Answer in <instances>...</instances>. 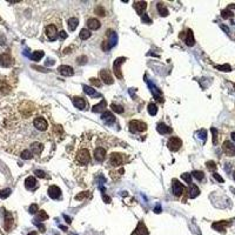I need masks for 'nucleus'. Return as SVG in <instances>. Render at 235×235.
Masks as SVG:
<instances>
[{"label": "nucleus", "mask_w": 235, "mask_h": 235, "mask_svg": "<svg viewBox=\"0 0 235 235\" xmlns=\"http://www.w3.org/2000/svg\"><path fill=\"white\" fill-rule=\"evenodd\" d=\"M206 167L208 168L209 170H215L216 169V165H215L214 161H208V162H206Z\"/></svg>", "instance_id": "37998d69"}, {"label": "nucleus", "mask_w": 235, "mask_h": 235, "mask_svg": "<svg viewBox=\"0 0 235 235\" xmlns=\"http://www.w3.org/2000/svg\"><path fill=\"white\" fill-rule=\"evenodd\" d=\"M59 72H60V74L64 75V76H71V75L74 74L73 68L71 67V66H66V65L60 66V67H59Z\"/></svg>", "instance_id": "aec40b11"}, {"label": "nucleus", "mask_w": 235, "mask_h": 235, "mask_svg": "<svg viewBox=\"0 0 235 235\" xmlns=\"http://www.w3.org/2000/svg\"><path fill=\"white\" fill-rule=\"evenodd\" d=\"M108 160H109V164L112 166L116 167V166H119V165H121V164L125 162V156L122 154H120V153H112L109 155V159Z\"/></svg>", "instance_id": "20e7f679"}, {"label": "nucleus", "mask_w": 235, "mask_h": 235, "mask_svg": "<svg viewBox=\"0 0 235 235\" xmlns=\"http://www.w3.org/2000/svg\"><path fill=\"white\" fill-rule=\"evenodd\" d=\"M73 103H74V106L76 107V108H79V109H84L85 107H86V100L84 99V98H80V97H74L73 98Z\"/></svg>", "instance_id": "6ab92c4d"}, {"label": "nucleus", "mask_w": 235, "mask_h": 235, "mask_svg": "<svg viewBox=\"0 0 235 235\" xmlns=\"http://www.w3.org/2000/svg\"><path fill=\"white\" fill-rule=\"evenodd\" d=\"M84 92L86 93V94H88V95H92V97H98V93L92 88V87H88V86H84Z\"/></svg>", "instance_id": "72a5a7b5"}, {"label": "nucleus", "mask_w": 235, "mask_h": 235, "mask_svg": "<svg viewBox=\"0 0 235 235\" xmlns=\"http://www.w3.org/2000/svg\"><path fill=\"white\" fill-rule=\"evenodd\" d=\"M95 13H97L99 17H105V15H106V11H105V8L101 7V6H99V7L95 8Z\"/></svg>", "instance_id": "a19ab883"}, {"label": "nucleus", "mask_w": 235, "mask_h": 235, "mask_svg": "<svg viewBox=\"0 0 235 235\" xmlns=\"http://www.w3.org/2000/svg\"><path fill=\"white\" fill-rule=\"evenodd\" d=\"M64 216H65V219H66V221H67L68 223H69V222H71V220H69V218H68L67 215H64Z\"/></svg>", "instance_id": "13d9d810"}, {"label": "nucleus", "mask_w": 235, "mask_h": 235, "mask_svg": "<svg viewBox=\"0 0 235 235\" xmlns=\"http://www.w3.org/2000/svg\"><path fill=\"white\" fill-rule=\"evenodd\" d=\"M231 8H234L235 9V4H232V5H229V6H228V9H231Z\"/></svg>", "instance_id": "6e6d98bb"}, {"label": "nucleus", "mask_w": 235, "mask_h": 235, "mask_svg": "<svg viewBox=\"0 0 235 235\" xmlns=\"http://www.w3.org/2000/svg\"><path fill=\"white\" fill-rule=\"evenodd\" d=\"M99 75H100L101 80H102L106 85H112V84L114 82V80H113V76H112L111 72H109V71H107V69H102V71H100Z\"/></svg>", "instance_id": "0eeeda50"}, {"label": "nucleus", "mask_w": 235, "mask_h": 235, "mask_svg": "<svg viewBox=\"0 0 235 235\" xmlns=\"http://www.w3.org/2000/svg\"><path fill=\"white\" fill-rule=\"evenodd\" d=\"M222 28H223V31H225V32H227V33H228V28H227V26H222Z\"/></svg>", "instance_id": "4d7b16f0"}, {"label": "nucleus", "mask_w": 235, "mask_h": 235, "mask_svg": "<svg viewBox=\"0 0 235 235\" xmlns=\"http://www.w3.org/2000/svg\"><path fill=\"white\" fill-rule=\"evenodd\" d=\"M185 41H186V44H187L188 46H193V45L195 44L194 34H193V31H192V30H188V31H187V36H186Z\"/></svg>", "instance_id": "a878e982"}, {"label": "nucleus", "mask_w": 235, "mask_h": 235, "mask_svg": "<svg viewBox=\"0 0 235 235\" xmlns=\"http://www.w3.org/2000/svg\"><path fill=\"white\" fill-rule=\"evenodd\" d=\"M222 149L228 156H235V145L231 141H225L222 145Z\"/></svg>", "instance_id": "6e6552de"}, {"label": "nucleus", "mask_w": 235, "mask_h": 235, "mask_svg": "<svg viewBox=\"0 0 235 235\" xmlns=\"http://www.w3.org/2000/svg\"><path fill=\"white\" fill-rule=\"evenodd\" d=\"M221 17L223 19H229L233 17V14H232L231 9H223V11H221Z\"/></svg>", "instance_id": "4c0bfd02"}, {"label": "nucleus", "mask_w": 235, "mask_h": 235, "mask_svg": "<svg viewBox=\"0 0 235 235\" xmlns=\"http://www.w3.org/2000/svg\"><path fill=\"white\" fill-rule=\"evenodd\" d=\"M35 175H36L38 178H40V179H42V178H45V176H46V174H45L44 172L39 170V169H36V170H35Z\"/></svg>", "instance_id": "de8ad7c7"}, {"label": "nucleus", "mask_w": 235, "mask_h": 235, "mask_svg": "<svg viewBox=\"0 0 235 235\" xmlns=\"http://www.w3.org/2000/svg\"><path fill=\"white\" fill-rule=\"evenodd\" d=\"M167 146L172 152H176V151H178V149H180V147L182 146V141H181V139H180V138H178V136H173V138H170V139L168 140Z\"/></svg>", "instance_id": "39448f33"}, {"label": "nucleus", "mask_w": 235, "mask_h": 235, "mask_svg": "<svg viewBox=\"0 0 235 235\" xmlns=\"http://www.w3.org/2000/svg\"><path fill=\"white\" fill-rule=\"evenodd\" d=\"M212 133H213V135H214L213 143H214V145H216V143H218V139H216V136H218V131H216V128H212Z\"/></svg>", "instance_id": "49530a36"}, {"label": "nucleus", "mask_w": 235, "mask_h": 235, "mask_svg": "<svg viewBox=\"0 0 235 235\" xmlns=\"http://www.w3.org/2000/svg\"><path fill=\"white\" fill-rule=\"evenodd\" d=\"M130 131L132 133H140V132H145L147 130V125L143 121H139V120H132L128 125Z\"/></svg>", "instance_id": "f03ea898"}, {"label": "nucleus", "mask_w": 235, "mask_h": 235, "mask_svg": "<svg viewBox=\"0 0 235 235\" xmlns=\"http://www.w3.org/2000/svg\"><path fill=\"white\" fill-rule=\"evenodd\" d=\"M48 195L52 199H59L60 195H61V191L58 186H51L48 188Z\"/></svg>", "instance_id": "4468645a"}, {"label": "nucleus", "mask_w": 235, "mask_h": 235, "mask_svg": "<svg viewBox=\"0 0 235 235\" xmlns=\"http://www.w3.org/2000/svg\"><path fill=\"white\" fill-rule=\"evenodd\" d=\"M233 178L235 179V172H234V174H233Z\"/></svg>", "instance_id": "680f3d73"}, {"label": "nucleus", "mask_w": 235, "mask_h": 235, "mask_svg": "<svg viewBox=\"0 0 235 235\" xmlns=\"http://www.w3.org/2000/svg\"><path fill=\"white\" fill-rule=\"evenodd\" d=\"M134 8L136 11V13L139 15H142L145 12H146V8H147V2L146 1H136L134 2Z\"/></svg>", "instance_id": "ddd939ff"}, {"label": "nucleus", "mask_w": 235, "mask_h": 235, "mask_svg": "<svg viewBox=\"0 0 235 235\" xmlns=\"http://www.w3.org/2000/svg\"><path fill=\"white\" fill-rule=\"evenodd\" d=\"M87 27L89 28V30H99V27H100V21L98 20V19H95V18H89L88 20H87Z\"/></svg>", "instance_id": "a211bd4d"}, {"label": "nucleus", "mask_w": 235, "mask_h": 235, "mask_svg": "<svg viewBox=\"0 0 235 235\" xmlns=\"http://www.w3.org/2000/svg\"><path fill=\"white\" fill-rule=\"evenodd\" d=\"M232 139H233V141H235V133H232Z\"/></svg>", "instance_id": "052dcab7"}, {"label": "nucleus", "mask_w": 235, "mask_h": 235, "mask_svg": "<svg viewBox=\"0 0 235 235\" xmlns=\"http://www.w3.org/2000/svg\"><path fill=\"white\" fill-rule=\"evenodd\" d=\"M75 161L80 165V166H86L89 161H91V152L88 148L82 147L76 152L75 155Z\"/></svg>", "instance_id": "f257e3e1"}, {"label": "nucleus", "mask_w": 235, "mask_h": 235, "mask_svg": "<svg viewBox=\"0 0 235 235\" xmlns=\"http://www.w3.org/2000/svg\"><path fill=\"white\" fill-rule=\"evenodd\" d=\"M11 86L5 81V80H0V93L1 94H7L11 92Z\"/></svg>", "instance_id": "5701e85b"}, {"label": "nucleus", "mask_w": 235, "mask_h": 235, "mask_svg": "<svg viewBox=\"0 0 235 235\" xmlns=\"http://www.w3.org/2000/svg\"><path fill=\"white\" fill-rule=\"evenodd\" d=\"M199 194H200V189L195 185H191V187H189V195H191V198H196Z\"/></svg>", "instance_id": "cd10ccee"}, {"label": "nucleus", "mask_w": 235, "mask_h": 235, "mask_svg": "<svg viewBox=\"0 0 235 235\" xmlns=\"http://www.w3.org/2000/svg\"><path fill=\"white\" fill-rule=\"evenodd\" d=\"M78 24H79V20L76 18H71L68 20V27L71 31H74L76 27H78Z\"/></svg>", "instance_id": "c756f323"}, {"label": "nucleus", "mask_w": 235, "mask_h": 235, "mask_svg": "<svg viewBox=\"0 0 235 235\" xmlns=\"http://www.w3.org/2000/svg\"><path fill=\"white\" fill-rule=\"evenodd\" d=\"M20 156H21L24 160H30V159L33 158V152L30 151V149H24V151H21Z\"/></svg>", "instance_id": "bb28decb"}, {"label": "nucleus", "mask_w": 235, "mask_h": 235, "mask_svg": "<svg viewBox=\"0 0 235 235\" xmlns=\"http://www.w3.org/2000/svg\"><path fill=\"white\" fill-rule=\"evenodd\" d=\"M218 69L220 71H223V72H231L232 71V67L229 65H222V66H216Z\"/></svg>", "instance_id": "c03bdc74"}, {"label": "nucleus", "mask_w": 235, "mask_h": 235, "mask_svg": "<svg viewBox=\"0 0 235 235\" xmlns=\"http://www.w3.org/2000/svg\"><path fill=\"white\" fill-rule=\"evenodd\" d=\"M154 212H156V213H160V212H161V208L158 206V208H156V209H154Z\"/></svg>", "instance_id": "5fc2aeb1"}, {"label": "nucleus", "mask_w": 235, "mask_h": 235, "mask_svg": "<svg viewBox=\"0 0 235 235\" xmlns=\"http://www.w3.org/2000/svg\"><path fill=\"white\" fill-rule=\"evenodd\" d=\"M33 126L38 130V131L44 132V131H47V128H48V122H47V120H46L45 118H42V116H35L33 119Z\"/></svg>", "instance_id": "7ed1b4c3"}, {"label": "nucleus", "mask_w": 235, "mask_h": 235, "mask_svg": "<svg viewBox=\"0 0 235 235\" xmlns=\"http://www.w3.org/2000/svg\"><path fill=\"white\" fill-rule=\"evenodd\" d=\"M226 225H228L227 222H215V223H213V228L214 229H216V231H219V232H225V227H226Z\"/></svg>", "instance_id": "7c9ffc66"}, {"label": "nucleus", "mask_w": 235, "mask_h": 235, "mask_svg": "<svg viewBox=\"0 0 235 235\" xmlns=\"http://www.w3.org/2000/svg\"><path fill=\"white\" fill-rule=\"evenodd\" d=\"M234 87H235V85H234Z\"/></svg>", "instance_id": "e2e57ef3"}, {"label": "nucleus", "mask_w": 235, "mask_h": 235, "mask_svg": "<svg viewBox=\"0 0 235 235\" xmlns=\"http://www.w3.org/2000/svg\"><path fill=\"white\" fill-rule=\"evenodd\" d=\"M172 185H173V194H174L175 196H180V195L182 194V192L185 191L183 185H182L179 180H176V179L173 180Z\"/></svg>", "instance_id": "423d86ee"}, {"label": "nucleus", "mask_w": 235, "mask_h": 235, "mask_svg": "<svg viewBox=\"0 0 235 235\" xmlns=\"http://www.w3.org/2000/svg\"><path fill=\"white\" fill-rule=\"evenodd\" d=\"M45 33H46L47 38L49 40H55L57 36H58V30H57V27L54 25H48L46 27V30H45Z\"/></svg>", "instance_id": "1a4fd4ad"}, {"label": "nucleus", "mask_w": 235, "mask_h": 235, "mask_svg": "<svg viewBox=\"0 0 235 235\" xmlns=\"http://www.w3.org/2000/svg\"><path fill=\"white\" fill-rule=\"evenodd\" d=\"M36 186H38L36 179L33 178V176H28V178L25 180V187H26L28 191H33V189H35Z\"/></svg>", "instance_id": "f3484780"}, {"label": "nucleus", "mask_w": 235, "mask_h": 235, "mask_svg": "<svg viewBox=\"0 0 235 235\" xmlns=\"http://www.w3.org/2000/svg\"><path fill=\"white\" fill-rule=\"evenodd\" d=\"M38 206L36 204H31V207H30V213L31 214H34V213H36L38 212Z\"/></svg>", "instance_id": "09e8293b"}, {"label": "nucleus", "mask_w": 235, "mask_h": 235, "mask_svg": "<svg viewBox=\"0 0 235 235\" xmlns=\"http://www.w3.org/2000/svg\"><path fill=\"white\" fill-rule=\"evenodd\" d=\"M12 63H13V60L9 54H6V53L0 54V66L1 67H9L12 65Z\"/></svg>", "instance_id": "9d476101"}, {"label": "nucleus", "mask_w": 235, "mask_h": 235, "mask_svg": "<svg viewBox=\"0 0 235 235\" xmlns=\"http://www.w3.org/2000/svg\"><path fill=\"white\" fill-rule=\"evenodd\" d=\"M31 149L33 151V153H35V154H40L42 152V149H44V146H42L41 142L35 141L33 143H31Z\"/></svg>", "instance_id": "b1692460"}, {"label": "nucleus", "mask_w": 235, "mask_h": 235, "mask_svg": "<svg viewBox=\"0 0 235 235\" xmlns=\"http://www.w3.org/2000/svg\"><path fill=\"white\" fill-rule=\"evenodd\" d=\"M214 179H215L216 181H219V182H223V179H222L218 173H214Z\"/></svg>", "instance_id": "8fccbe9b"}, {"label": "nucleus", "mask_w": 235, "mask_h": 235, "mask_svg": "<svg viewBox=\"0 0 235 235\" xmlns=\"http://www.w3.org/2000/svg\"><path fill=\"white\" fill-rule=\"evenodd\" d=\"M106 106H107L106 101L102 100L100 103L95 105V106L92 108V112H93V113H103V112H105V109H106Z\"/></svg>", "instance_id": "4be33fe9"}, {"label": "nucleus", "mask_w": 235, "mask_h": 235, "mask_svg": "<svg viewBox=\"0 0 235 235\" xmlns=\"http://www.w3.org/2000/svg\"><path fill=\"white\" fill-rule=\"evenodd\" d=\"M111 108H112V111H114L115 113H124V108H122V106H120V105L112 103V105H111Z\"/></svg>", "instance_id": "e433bc0d"}, {"label": "nucleus", "mask_w": 235, "mask_h": 235, "mask_svg": "<svg viewBox=\"0 0 235 235\" xmlns=\"http://www.w3.org/2000/svg\"><path fill=\"white\" fill-rule=\"evenodd\" d=\"M92 196V194L89 193V192H82V193H79L76 196H75V199L76 200H84L85 198H91Z\"/></svg>", "instance_id": "c9c22d12"}, {"label": "nucleus", "mask_w": 235, "mask_h": 235, "mask_svg": "<svg viewBox=\"0 0 235 235\" xmlns=\"http://www.w3.org/2000/svg\"><path fill=\"white\" fill-rule=\"evenodd\" d=\"M193 176L196 179V180H199V181H202L203 180V178H204V174L200 172V170H194L193 172Z\"/></svg>", "instance_id": "58836bf2"}, {"label": "nucleus", "mask_w": 235, "mask_h": 235, "mask_svg": "<svg viewBox=\"0 0 235 235\" xmlns=\"http://www.w3.org/2000/svg\"><path fill=\"white\" fill-rule=\"evenodd\" d=\"M202 133H200V136H203V139H206V133H204V132H206V131H201Z\"/></svg>", "instance_id": "864d4df0"}, {"label": "nucleus", "mask_w": 235, "mask_h": 235, "mask_svg": "<svg viewBox=\"0 0 235 235\" xmlns=\"http://www.w3.org/2000/svg\"><path fill=\"white\" fill-rule=\"evenodd\" d=\"M28 235H36V232H31V233H28Z\"/></svg>", "instance_id": "bf43d9fd"}, {"label": "nucleus", "mask_w": 235, "mask_h": 235, "mask_svg": "<svg viewBox=\"0 0 235 235\" xmlns=\"http://www.w3.org/2000/svg\"><path fill=\"white\" fill-rule=\"evenodd\" d=\"M106 154H107V152H106V149L103 147H98L94 151V158L98 161H103L106 159Z\"/></svg>", "instance_id": "dca6fc26"}, {"label": "nucleus", "mask_w": 235, "mask_h": 235, "mask_svg": "<svg viewBox=\"0 0 235 235\" xmlns=\"http://www.w3.org/2000/svg\"><path fill=\"white\" fill-rule=\"evenodd\" d=\"M132 235H149V232L147 229V227L145 226L143 222H139L135 231L132 233Z\"/></svg>", "instance_id": "9b49d317"}, {"label": "nucleus", "mask_w": 235, "mask_h": 235, "mask_svg": "<svg viewBox=\"0 0 235 235\" xmlns=\"http://www.w3.org/2000/svg\"><path fill=\"white\" fill-rule=\"evenodd\" d=\"M44 57V52L42 51H36V52H33V54H32V59H33L34 61H39L41 58Z\"/></svg>", "instance_id": "f704fd0d"}, {"label": "nucleus", "mask_w": 235, "mask_h": 235, "mask_svg": "<svg viewBox=\"0 0 235 235\" xmlns=\"http://www.w3.org/2000/svg\"><path fill=\"white\" fill-rule=\"evenodd\" d=\"M59 35H60V38H61V39H66V36H67V34H66V32H65V31H61Z\"/></svg>", "instance_id": "603ef678"}, {"label": "nucleus", "mask_w": 235, "mask_h": 235, "mask_svg": "<svg viewBox=\"0 0 235 235\" xmlns=\"http://www.w3.org/2000/svg\"><path fill=\"white\" fill-rule=\"evenodd\" d=\"M182 179H183L187 183L192 185V175H191L189 173H185V174H182Z\"/></svg>", "instance_id": "79ce46f5"}, {"label": "nucleus", "mask_w": 235, "mask_h": 235, "mask_svg": "<svg viewBox=\"0 0 235 235\" xmlns=\"http://www.w3.org/2000/svg\"><path fill=\"white\" fill-rule=\"evenodd\" d=\"M13 225H14V219H13L12 214L8 213V212H6L5 213V226H4L5 229L6 231H9L13 227Z\"/></svg>", "instance_id": "2eb2a0df"}, {"label": "nucleus", "mask_w": 235, "mask_h": 235, "mask_svg": "<svg viewBox=\"0 0 235 235\" xmlns=\"http://www.w3.org/2000/svg\"><path fill=\"white\" fill-rule=\"evenodd\" d=\"M101 119L103 120V121H106L107 124H113V122H115V116L111 113V112H103L102 113V115H101Z\"/></svg>", "instance_id": "412c9836"}, {"label": "nucleus", "mask_w": 235, "mask_h": 235, "mask_svg": "<svg viewBox=\"0 0 235 235\" xmlns=\"http://www.w3.org/2000/svg\"><path fill=\"white\" fill-rule=\"evenodd\" d=\"M126 60V58H118L115 61H114V73H115V75L119 78V79H121L122 78V73H121V69H120V65H121V63H124Z\"/></svg>", "instance_id": "f8f14e48"}, {"label": "nucleus", "mask_w": 235, "mask_h": 235, "mask_svg": "<svg viewBox=\"0 0 235 235\" xmlns=\"http://www.w3.org/2000/svg\"><path fill=\"white\" fill-rule=\"evenodd\" d=\"M38 219H39L40 221H44V220H47V219H48V215H47V213H46L45 210H40V212L38 213Z\"/></svg>", "instance_id": "ea45409f"}, {"label": "nucleus", "mask_w": 235, "mask_h": 235, "mask_svg": "<svg viewBox=\"0 0 235 235\" xmlns=\"http://www.w3.org/2000/svg\"><path fill=\"white\" fill-rule=\"evenodd\" d=\"M9 194H11V191H9V189H7L6 192H5V191H0V198H1V199H6Z\"/></svg>", "instance_id": "a18cd8bd"}, {"label": "nucleus", "mask_w": 235, "mask_h": 235, "mask_svg": "<svg viewBox=\"0 0 235 235\" xmlns=\"http://www.w3.org/2000/svg\"><path fill=\"white\" fill-rule=\"evenodd\" d=\"M148 113L151 114V115H155L156 113H158V107H156V105L155 103H153V102H151V103H148Z\"/></svg>", "instance_id": "473e14b6"}, {"label": "nucleus", "mask_w": 235, "mask_h": 235, "mask_svg": "<svg viewBox=\"0 0 235 235\" xmlns=\"http://www.w3.org/2000/svg\"><path fill=\"white\" fill-rule=\"evenodd\" d=\"M158 11H159V14L161 15V17H167L168 15V9L166 6H164V4H161V2H159L158 4Z\"/></svg>", "instance_id": "c85d7f7f"}, {"label": "nucleus", "mask_w": 235, "mask_h": 235, "mask_svg": "<svg viewBox=\"0 0 235 235\" xmlns=\"http://www.w3.org/2000/svg\"><path fill=\"white\" fill-rule=\"evenodd\" d=\"M89 81H91L92 84H95V86H101L100 81H99V80H97V79H91Z\"/></svg>", "instance_id": "3c124183"}, {"label": "nucleus", "mask_w": 235, "mask_h": 235, "mask_svg": "<svg viewBox=\"0 0 235 235\" xmlns=\"http://www.w3.org/2000/svg\"><path fill=\"white\" fill-rule=\"evenodd\" d=\"M158 132L160 134H169V133H172V128L161 122V124L158 125Z\"/></svg>", "instance_id": "393cba45"}, {"label": "nucleus", "mask_w": 235, "mask_h": 235, "mask_svg": "<svg viewBox=\"0 0 235 235\" xmlns=\"http://www.w3.org/2000/svg\"><path fill=\"white\" fill-rule=\"evenodd\" d=\"M79 36H80L82 40H87V39L91 38V31H89L88 28H82V30L80 31Z\"/></svg>", "instance_id": "2f4dec72"}]
</instances>
